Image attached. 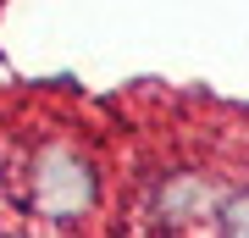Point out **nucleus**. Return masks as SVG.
<instances>
[{
	"label": "nucleus",
	"mask_w": 249,
	"mask_h": 238,
	"mask_svg": "<svg viewBox=\"0 0 249 238\" xmlns=\"http://www.w3.org/2000/svg\"><path fill=\"white\" fill-rule=\"evenodd\" d=\"M22 200L39 221L72 227V221H83L100 205V172L72 144H39L22 161Z\"/></svg>",
	"instance_id": "f257e3e1"
},
{
	"label": "nucleus",
	"mask_w": 249,
	"mask_h": 238,
	"mask_svg": "<svg viewBox=\"0 0 249 238\" xmlns=\"http://www.w3.org/2000/svg\"><path fill=\"white\" fill-rule=\"evenodd\" d=\"M216 221H222V233H244L249 238V188H238V194H227L216 205Z\"/></svg>",
	"instance_id": "f03ea898"
}]
</instances>
